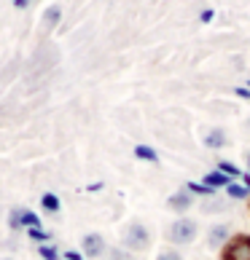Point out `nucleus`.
I'll use <instances>...</instances> for the list:
<instances>
[{
    "instance_id": "nucleus-2",
    "label": "nucleus",
    "mask_w": 250,
    "mask_h": 260,
    "mask_svg": "<svg viewBox=\"0 0 250 260\" xmlns=\"http://www.w3.org/2000/svg\"><path fill=\"white\" fill-rule=\"evenodd\" d=\"M121 242H124V247H127L129 252H143V249L151 247V231H148V225H143V223H129L127 228H124Z\"/></svg>"
},
{
    "instance_id": "nucleus-21",
    "label": "nucleus",
    "mask_w": 250,
    "mask_h": 260,
    "mask_svg": "<svg viewBox=\"0 0 250 260\" xmlns=\"http://www.w3.org/2000/svg\"><path fill=\"white\" fill-rule=\"evenodd\" d=\"M8 225H11L14 231L22 228V209H14V212H11V220H8Z\"/></svg>"
},
{
    "instance_id": "nucleus-11",
    "label": "nucleus",
    "mask_w": 250,
    "mask_h": 260,
    "mask_svg": "<svg viewBox=\"0 0 250 260\" xmlns=\"http://www.w3.org/2000/svg\"><path fill=\"white\" fill-rule=\"evenodd\" d=\"M186 190H188L191 196H199V199H210V196H215V190H213V188H207L205 182H197V180L186 182Z\"/></svg>"
},
{
    "instance_id": "nucleus-18",
    "label": "nucleus",
    "mask_w": 250,
    "mask_h": 260,
    "mask_svg": "<svg viewBox=\"0 0 250 260\" xmlns=\"http://www.w3.org/2000/svg\"><path fill=\"white\" fill-rule=\"evenodd\" d=\"M108 260H134L129 249H110L108 252Z\"/></svg>"
},
{
    "instance_id": "nucleus-3",
    "label": "nucleus",
    "mask_w": 250,
    "mask_h": 260,
    "mask_svg": "<svg viewBox=\"0 0 250 260\" xmlns=\"http://www.w3.org/2000/svg\"><path fill=\"white\" fill-rule=\"evenodd\" d=\"M220 260H250V234H234L220 247Z\"/></svg>"
},
{
    "instance_id": "nucleus-24",
    "label": "nucleus",
    "mask_w": 250,
    "mask_h": 260,
    "mask_svg": "<svg viewBox=\"0 0 250 260\" xmlns=\"http://www.w3.org/2000/svg\"><path fill=\"white\" fill-rule=\"evenodd\" d=\"M213 16H215V14L210 11V8H207V11H202V14H199V19H202V22H210V19H213Z\"/></svg>"
},
{
    "instance_id": "nucleus-12",
    "label": "nucleus",
    "mask_w": 250,
    "mask_h": 260,
    "mask_svg": "<svg viewBox=\"0 0 250 260\" xmlns=\"http://www.w3.org/2000/svg\"><path fill=\"white\" fill-rule=\"evenodd\" d=\"M218 172H224V175H226L229 180H239V177H242V175H245V172H242V169H239V167H237V164H234V161H224V158H220V161H218Z\"/></svg>"
},
{
    "instance_id": "nucleus-17",
    "label": "nucleus",
    "mask_w": 250,
    "mask_h": 260,
    "mask_svg": "<svg viewBox=\"0 0 250 260\" xmlns=\"http://www.w3.org/2000/svg\"><path fill=\"white\" fill-rule=\"evenodd\" d=\"M22 225H27V228H41V220H38L35 212L22 209Z\"/></svg>"
},
{
    "instance_id": "nucleus-10",
    "label": "nucleus",
    "mask_w": 250,
    "mask_h": 260,
    "mask_svg": "<svg viewBox=\"0 0 250 260\" xmlns=\"http://www.w3.org/2000/svg\"><path fill=\"white\" fill-rule=\"evenodd\" d=\"M202 182H205L207 188H213V190H220V188H226V185H229V182H232V180H229V177L224 175V172L213 169V172H207V175L202 177Z\"/></svg>"
},
{
    "instance_id": "nucleus-28",
    "label": "nucleus",
    "mask_w": 250,
    "mask_h": 260,
    "mask_svg": "<svg viewBox=\"0 0 250 260\" xmlns=\"http://www.w3.org/2000/svg\"><path fill=\"white\" fill-rule=\"evenodd\" d=\"M247 132H250V121H247Z\"/></svg>"
},
{
    "instance_id": "nucleus-27",
    "label": "nucleus",
    "mask_w": 250,
    "mask_h": 260,
    "mask_svg": "<svg viewBox=\"0 0 250 260\" xmlns=\"http://www.w3.org/2000/svg\"><path fill=\"white\" fill-rule=\"evenodd\" d=\"M245 167H247V172H250V150H245Z\"/></svg>"
},
{
    "instance_id": "nucleus-1",
    "label": "nucleus",
    "mask_w": 250,
    "mask_h": 260,
    "mask_svg": "<svg viewBox=\"0 0 250 260\" xmlns=\"http://www.w3.org/2000/svg\"><path fill=\"white\" fill-rule=\"evenodd\" d=\"M197 234H199L197 220H191V217H178L175 223L167 228V242L178 244V247H186V244H191V242L197 239Z\"/></svg>"
},
{
    "instance_id": "nucleus-19",
    "label": "nucleus",
    "mask_w": 250,
    "mask_h": 260,
    "mask_svg": "<svg viewBox=\"0 0 250 260\" xmlns=\"http://www.w3.org/2000/svg\"><path fill=\"white\" fill-rule=\"evenodd\" d=\"M38 252H41V257H43V260H60V252H57L54 247H46V244H43L41 249H38Z\"/></svg>"
},
{
    "instance_id": "nucleus-25",
    "label": "nucleus",
    "mask_w": 250,
    "mask_h": 260,
    "mask_svg": "<svg viewBox=\"0 0 250 260\" xmlns=\"http://www.w3.org/2000/svg\"><path fill=\"white\" fill-rule=\"evenodd\" d=\"M239 182H242V185H245V188L250 190V172H245V175H242V177H239Z\"/></svg>"
},
{
    "instance_id": "nucleus-26",
    "label": "nucleus",
    "mask_w": 250,
    "mask_h": 260,
    "mask_svg": "<svg viewBox=\"0 0 250 260\" xmlns=\"http://www.w3.org/2000/svg\"><path fill=\"white\" fill-rule=\"evenodd\" d=\"M14 3H16V8H24L27 3H30V0H14Z\"/></svg>"
},
{
    "instance_id": "nucleus-14",
    "label": "nucleus",
    "mask_w": 250,
    "mask_h": 260,
    "mask_svg": "<svg viewBox=\"0 0 250 260\" xmlns=\"http://www.w3.org/2000/svg\"><path fill=\"white\" fill-rule=\"evenodd\" d=\"M27 236H30L33 242H41V244L51 242V234H49V231H43V228H30V231H27Z\"/></svg>"
},
{
    "instance_id": "nucleus-4",
    "label": "nucleus",
    "mask_w": 250,
    "mask_h": 260,
    "mask_svg": "<svg viewBox=\"0 0 250 260\" xmlns=\"http://www.w3.org/2000/svg\"><path fill=\"white\" fill-rule=\"evenodd\" d=\"M232 236H234V234H232V225H229V223H215L213 228L207 231V247H210V249H218V252H220V247H224Z\"/></svg>"
},
{
    "instance_id": "nucleus-15",
    "label": "nucleus",
    "mask_w": 250,
    "mask_h": 260,
    "mask_svg": "<svg viewBox=\"0 0 250 260\" xmlns=\"http://www.w3.org/2000/svg\"><path fill=\"white\" fill-rule=\"evenodd\" d=\"M41 204H43V209H49V212H60V199H57L54 193H43Z\"/></svg>"
},
{
    "instance_id": "nucleus-29",
    "label": "nucleus",
    "mask_w": 250,
    "mask_h": 260,
    "mask_svg": "<svg viewBox=\"0 0 250 260\" xmlns=\"http://www.w3.org/2000/svg\"><path fill=\"white\" fill-rule=\"evenodd\" d=\"M3 260H11V257H3Z\"/></svg>"
},
{
    "instance_id": "nucleus-8",
    "label": "nucleus",
    "mask_w": 250,
    "mask_h": 260,
    "mask_svg": "<svg viewBox=\"0 0 250 260\" xmlns=\"http://www.w3.org/2000/svg\"><path fill=\"white\" fill-rule=\"evenodd\" d=\"M229 201L232 199H220V196H210V199H205L202 201V212L205 215H220V212H229Z\"/></svg>"
},
{
    "instance_id": "nucleus-9",
    "label": "nucleus",
    "mask_w": 250,
    "mask_h": 260,
    "mask_svg": "<svg viewBox=\"0 0 250 260\" xmlns=\"http://www.w3.org/2000/svg\"><path fill=\"white\" fill-rule=\"evenodd\" d=\"M224 190H226V199H232V201H247L250 199V190L239 180H232Z\"/></svg>"
},
{
    "instance_id": "nucleus-13",
    "label": "nucleus",
    "mask_w": 250,
    "mask_h": 260,
    "mask_svg": "<svg viewBox=\"0 0 250 260\" xmlns=\"http://www.w3.org/2000/svg\"><path fill=\"white\" fill-rule=\"evenodd\" d=\"M134 156H137L140 161H148V164H159V153L153 150L151 145H137V148H134Z\"/></svg>"
},
{
    "instance_id": "nucleus-22",
    "label": "nucleus",
    "mask_w": 250,
    "mask_h": 260,
    "mask_svg": "<svg viewBox=\"0 0 250 260\" xmlns=\"http://www.w3.org/2000/svg\"><path fill=\"white\" fill-rule=\"evenodd\" d=\"M234 94H237L239 100H250V86H237Z\"/></svg>"
},
{
    "instance_id": "nucleus-20",
    "label": "nucleus",
    "mask_w": 250,
    "mask_h": 260,
    "mask_svg": "<svg viewBox=\"0 0 250 260\" xmlns=\"http://www.w3.org/2000/svg\"><path fill=\"white\" fill-rule=\"evenodd\" d=\"M156 260H183V255H180L178 249H161Z\"/></svg>"
},
{
    "instance_id": "nucleus-5",
    "label": "nucleus",
    "mask_w": 250,
    "mask_h": 260,
    "mask_svg": "<svg viewBox=\"0 0 250 260\" xmlns=\"http://www.w3.org/2000/svg\"><path fill=\"white\" fill-rule=\"evenodd\" d=\"M167 204H170V209H172V212H188L191 207H194V196H191L188 190L183 188V190H175V193L170 196Z\"/></svg>"
},
{
    "instance_id": "nucleus-23",
    "label": "nucleus",
    "mask_w": 250,
    "mask_h": 260,
    "mask_svg": "<svg viewBox=\"0 0 250 260\" xmlns=\"http://www.w3.org/2000/svg\"><path fill=\"white\" fill-rule=\"evenodd\" d=\"M65 260H84V255L75 252V249H70V252H65Z\"/></svg>"
},
{
    "instance_id": "nucleus-7",
    "label": "nucleus",
    "mask_w": 250,
    "mask_h": 260,
    "mask_svg": "<svg viewBox=\"0 0 250 260\" xmlns=\"http://www.w3.org/2000/svg\"><path fill=\"white\" fill-rule=\"evenodd\" d=\"M81 244H84V255L89 257H100L105 252V239L100 234H86Z\"/></svg>"
},
{
    "instance_id": "nucleus-6",
    "label": "nucleus",
    "mask_w": 250,
    "mask_h": 260,
    "mask_svg": "<svg viewBox=\"0 0 250 260\" xmlns=\"http://www.w3.org/2000/svg\"><path fill=\"white\" fill-rule=\"evenodd\" d=\"M226 132L220 129V126H213L210 132H205V137H202V142H205V148L207 150H220V148H226Z\"/></svg>"
},
{
    "instance_id": "nucleus-16",
    "label": "nucleus",
    "mask_w": 250,
    "mask_h": 260,
    "mask_svg": "<svg viewBox=\"0 0 250 260\" xmlns=\"http://www.w3.org/2000/svg\"><path fill=\"white\" fill-rule=\"evenodd\" d=\"M60 14H62V11H60V6H51L49 11L43 14V24H46V27H54L57 22H60Z\"/></svg>"
}]
</instances>
